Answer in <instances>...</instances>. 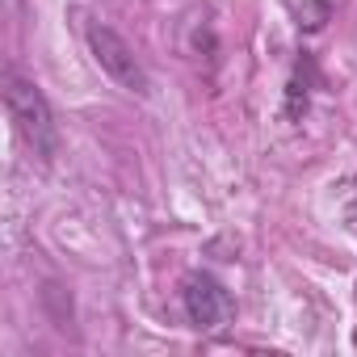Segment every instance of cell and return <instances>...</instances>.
I'll list each match as a JSON object with an SVG mask.
<instances>
[{
  "instance_id": "cell-1",
  "label": "cell",
  "mask_w": 357,
  "mask_h": 357,
  "mask_svg": "<svg viewBox=\"0 0 357 357\" xmlns=\"http://www.w3.org/2000/svg\"><path fill=\"white\" fill-rule=\"evenodd\" d=\"M5 105H9V118H13L22 143L43 164H51L59 155V126H55V114H51L43 89L17 72H5Z\"/></svg>"
},
{
  "instance_id": "cell-2",
  "label": "cell",
  "mask_w": 357,
  "mask_h": 357,
  "mask_svg": "<svg viewBox=\"0 0 357 357\" xmlns=\"http://www.w3.org/2000/svg\"><path fill=\"white\" fill-rule=\"evenodd\" d=\"M84 38H89L93 59L101 63V72H105L118 89H126V93H135V97H147V93H151L147 68L139 63V55L130 51V43H126L118 30H109V26H101V22H89Z\"/></svg>"
},
{
  "instance_id": "cell-3",
  "label": "cell",
  "mask_w": 357,
  "mask_h": 357,
  "mask_svg": "<svg viewBox=\"0 0 357 357\" xmlns=\"http://www.w3.org/2000/svg\"><path fill=\"white\" fill-rule=\"evenodd\" d=\"M181 307H185V319L198 332H215L231 319V294L206 269H194V273L181 278Z\"/></svg>"
},
{
  "instance_id": "cell-4",
  "label": "cell",
  "mask_w": 357,
  "mask_h": 357,
  "mask_svg": "<svg viewBox=\"0 0 357 357\" xmlns=\"http://www.w3.org/2000/svg\"><path fill=\"white\" fill-rule=\"evenodd\" d=\"M307 114V80H303V68L294 72L290 80V93H286V118H303Z\"/></svg>"
}]
</instances>
